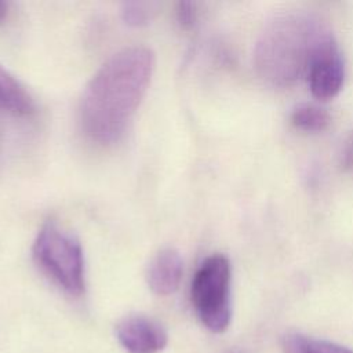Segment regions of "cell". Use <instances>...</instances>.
I'll use <instances>...</instances> for the list:
<instances>
[{
    "label": "cell",
    "mask_w": 353,
    "mask_h": 353,
    "mask_svg": "<svg viewBox=\"0 0 353 353\" xmlns=\"http://www.w3.org/2000/svg\"><path fill=\"white\" fill-rule=\"evenodd\" d=\"M0 110L15 116H29L34 112V102L25 85L0 65Z\"/></svg>",
    "instance_id": "obj_8"
},
{
    "label": "cell",
    "mask_w": 353,
    "mask_h": 353,
    "mask_svg": "<svg viewBox=\"0 0 353 353\" xmlns=\"http://www.w3.org/2000/svg\"><path fill=\"white\" fill-rule=\"evenodd\" d=\"M176 21L183 29H192L197 21L196 4L190 1H181L176 6Z\"/></svg>",
    "instance_id": "obj_12"
},
{
    "label": "cell",
    "mask_w": 353,
    "mask_h": 353,
    "mask_svg": "<svg viewBox=\"0 0 353 353\" xmlns=\"http://www.w3.org/2000/svg\"><path fill=\"white\" fill-rule=\"evenodd\" d=\"M182 273L183 262L179 252L168 247L160 250L149 262L146 281L156 295L167 296L178 290Z\"/></svg>",
    "instance_id": "obj_7"
},
{
    "label": "cell",
    "mask_w": 353,
    "mask_h": 353,
    "mask_svg": "<svg viewBox=\"0 0 353 353\" xmlns=\"http://www.w3.org/2000/svg\"><path fill=\"white\" fill-rule=\"evenodd\" d=\"M335 46L332 34L316 18L298 12L277 17L262 33L255 66L262 79L279 87L295 83L317 57Z\"/></svg>",
    "instance_id": "obj_2"
},
{
    "label": "cell",
    "mask_w": 353,
    "mask_h": 353,
    "mask_svg": "<svg viewBox=\"0 0 353 353\" xmlns=\"http://www.w3.org/2000/svg\"><path fill=\"white\" fill-rule=\"evenodd\" d=\"M120 15L125 25L131 28H141L149 23L152 18V7L148 3L128 1L121 6Z\"/></svg>",
    "instance_id": "obj_11"
},
{
    "label": "cell",
    "mask_w": 353,
    "mask_h": 353,
    "mask_svg": "<svg viewBox=\"0 0 353 353\" xmlns=\"http://www.w3.org/2000/svg\"><path fill=\"white\" fill-rule=\"evenodd\" d=\"M281 349L284 353H353L352 349L339 343L299 332L285 334L281 339Z\"/></svg>",
    "instance_id": "obj_9"
},
{
    "label": "cell",
    "mask_w": 353,
    "mask_h": 353,
    "mask_svg": "<svg viewBox=\"0 0 353 353\" xmlns=\"http://www.w3.org/2000/svg\"><path fill=\"white\" fill-rule=\"evenodd\" d=\"M309 88L317 99H331L342 88L345 80L343 61L336 46L321 52L307 72Z\"/></svg>",
    "instance_id": "obj_6"
},
{
    "label": "cell",
    "mask_w": 353,
    "mask_h": 353,
    "mask_svg": "<svg viewBox=\"0 0 353 353\" xmlns=\"http://www.w3.org/2000/svg\"><path fill=\"white\" fill-rule=\"evenodd\" d=\"M116 338L127 353H159L168 342L163 325L143 314H130L120 320Z\"/></svg>",
    "instance_id": "obj_5"
},
{
    "label": "cell",
    "mask_w": 353,
    "mask_h": 353,
    "mask_svg": "<svg viewBox=\"0 0 353 353\" xmlns=\"http://www.w3.org/2000/svg\"><path fill=\"white\" fill-rule=\"evenodd\" d=\"M32 252L40 269L65 292L73 296L84 292V254L74 234L54 222H47L39 230Z\"/></svg>",
    "instance_id": "obj_3"
},
{
    "label": "cell",
    "mask_w": 353,
    "mask_h": 353,
    "mask_svg": "<svg viewBox=\"0 0 353 353\" xmlns=\"http://www.w3.org/2000/svg\"><path fill=\"white\" fill-rule=\"evenodd\" d=\"M230 262L222 254L205 258L192 280L190 298L196 314L215 334L223 332L230 324Z\"/></svg>",
    "instance_id": "obj_4"
},
{
    "label": "cell",
    "mask_w": 353,
    "mask_h": 353,
    "mask_svg": "<svg viewBox=\"0 0 353 353\" xmlns=\"http://www.w3.org/2000/svg\"><path fill=\"white\" fill-rule=\"evenodd\" d=\"M154 70V54L131 46L112 55L90 79L80 101L84 134L99 145H112L125 132Z\"/></svg>",
    "instance_id": "obj_1"
},
{
    "label": "cell",
    "mask_w": 353,
    "mask_h": 353,
    "mask_svg": "<svg viewBox=\"0 0 353 353\" xmlns=\"http://www.w3.org/2000/svg\"><path fill=\"white\" fill-rule=\"evenodd\" d=\"M7 15H8V3L0 1V23L4 22Z\"/></svg>",
    "instance_id": "obj_13"
},
{
    "label": "cell",
    "mask_w": 353,
    "mask_h": 353,
    "mask_svg": "<svg viewBox=\"0 0 353 353\" xmlns=\"http://www.w3.org/2000/svg\"><path fill=\"white\" fill-rule=\"evenodd\" d=\"M291 121L294 127L306 132L324 131L331 121L325 109L316 105H302L292 112Z\"/></svg>",
    "instance_id": "obj_10"
},
{
    "label": "cell",
    "mask_w": 353,
    "mask_h": 353,
    "mask_svg": "<svg viewBox=\"0 0 353 353\" xmlns=\"http://www.w3.org/2000/svg\"><path fill=\"white\" fill-rule=\"evenodd\" d=\"M226 353H245V352L241 350V349H230V350H228Z\"/></svg>",
    "instance_id": "obj_14"
}]
</instances>
